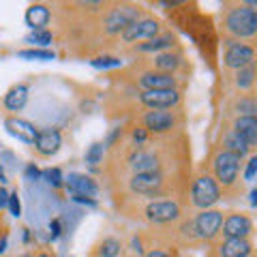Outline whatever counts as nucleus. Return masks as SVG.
I'll return each mask as SVG.
<instances>
[{
	"label": "nucleus",
	"mask_w": 257,
	"mask_h": 257,
	"mask_svg": "<svg viewBox=\"0 0 257 257\" xmlns=\"http://www.w3.org/2000/svg\"><path fill=\"white\" fill-rule=\"evenodd\" d=\"M20 257H32V255H30V253H26V255H20Z\"/></svg>",
	"instance_id": "obj_41"
},
{
	"label": "nucleus",
	"mask_w": 257,
	"mask_h": 257,
	"mask_svg": "<svg viewBox=\"0 0 257 257\" xmlns=\"http://www.w3.org/2000/svg\"><path fill=\"white\" fill-rule=\"evenodd\" d=\"M9 210L13 216H20L22 212V206H20V197H18V193H9Z\"/></svg>",
	"instance_id": "obj_34"
},
{
	"label": "nucleus",
	"mask_w": 257,
	"mask_h": 257,
	"mask_svg": "<svg viewBox=\"0 0 257 257\" xmlns=\"http://www.w3.org/2000/svg\"><path fill=\"white\" fill-rule=\"evenodd\" d=\"M184 64H187V60H184V54L182 50H167V52H161V54H155L152 56V60L148 67L155 69V71H161V73H170V75H180V71L184 69Z\"/></svg>",
	"instance_id": "obj_16"
},
{
	"label": "nucleus",
	"mask_w": 257,
	"mask_h": 257,
	"mask_svg": "<svg viewBox=\"0 0 257 257\" xmlns=\"http://www.w3.org/2000/svg\"><path fill=\"white\" fill-rule=\"evenodd\" d=\"M144 257H180L176 246H152L148 248Z\"/></svg>",
	"instance_id": "obj_30"
},
{
	"label": "nucleus",
	"mask_w": 257,
	"mask_h": 257,
	"mask_svg": "<svg viewBox=\"0 0 257 257\" xmlns=\"http://www.w3.org/2000/svg\"><path fill=\"white\" fill-rule=\"evenodd\" d=\"M120 62H122V60H120L118 58V56H96V58H92L90 60V64H92V67H96V69H107V67H120Z\"/></svg>",
	"instance_id": "obj_32"
},
{
	"label": "nucleus",
	"mask_w": 257,
	"mask_h": 257,
	"mask_svg": "<svg viewBox=\"0 0 257 257\" xmlns=\"http://www.w3.org/2000/svg\"><path fill=\"white\" fill-rule=\"evenodd\" d=\"M255 94H257V84H255Z\"/></svg>",
	"instance_id": "obj_42"
},
{
	"label": "nucleus",
	"mask_w": 257,
	"mask_h": 257,
	"mask_svg": "<svg viewBox=\"0 0 257 257\" xmlns=\"http://www.w3.org/2000/svg\"><path fill=\"white\" fill-rule=\"evenodd\" d=\"M223 41L257 45V11L244 3H225L221 7Z\"/></svg>",
	"instance_id": "obj_2"
},
{
	"label": "nucleus",
	"mask_w": 257,
	"mask_h": 257,
	"mask_svg": "<svg viewBox=\"0 0 257 257\" xmlns=\"http://www.w3.org/2000/svg\"><path fill=\"white\" fill-rule=\"evenodd\" d=\"M206 257H257L253 238H216Z\"/></svg>",
	"instance_id": "obj_13"
},
{
	"label": "nucleus",
	"mask_w": 257,
	"mask_h": 257,
	"mask_svg": "<svg viewBox=\"0 0 257 257\" xmlns=\"http://www.w3.org/2000/svg\"><path fill=\"white\" fill-rule=\"evenodd\" d=\"M5 128L13 135V138H18L24 144H30V146L35 144L37 135H39V128L35 124L28 122V120H24V118H18V116L5 118Z\"/></svg>",
	"instance_id": "obj_20"
},
{
	"label": "nucleus",
	"mask_w": 257,
	"mask_h": 257,
	"mask_svg": "<svg viewBox=\"0 0 257 257\" xmlns=\"http://www.w3.org/2000/svg\"><path fill=\"white\" fill-rule=\"evenodd\" d=\"M242 116H257V94L255 92H236L227 103V120L242 118Z\"/></svg>",
	"instance_id": "obj_18"
},
{
	"label": "nucleus",
	"mask_w": 257,
	"mask_h": 257,
	"mask_svg": "<svg viewBox=\"0 0 257 257\" xmlns=\"http://www.w3.org/2000/svg\"><path fill=\"white\" fill-rule=\"evenodd\" d=\"M103 157H105V144H101V142H94L92 146H88L86 150V155H84V163L88 167H99L103 163Z\"/></svg>",
	"instance_id": "obj_27"
},
{
	"label": "nucleus",
	"mask_w": 257,
	"mask_h": 257,
	"mask_svg": "<svg viewBox=\"0 0 257 257\" xmlns=\"http://www.w3.org/2000/svg\"><path fill=\"white\" fill-rule=\"evenodd\" d=\"M257 64V45L236 43V41H223V67L227 71H238L244 67Z\"/></svg>",
	"instance_id": "obj_12"
},
{
	"label": "nucleus",
	"mask_w": 257,
	"mask_h": 257,
	"mask_svg": "<svg viewBox=\"0 0 257 257\" xmlns=\"http://www.w3.org/2000/svg\"><path fill=\"white\" fill-rule=\"evenodd\" d=\"M52 22V9L47 5H30L26 11V24L32 30H45V26Z\"/></svg>",
	"instance_id": "obj_26"
},
{
	"label": "nucleus",
	"mask_w": 257,
	"mask_h": 257,
	"mask_svg": "<svg viewBox=\"0 0 257 257\" xmlns=\"http://www.w3.org/2000/svg\"><path fill=\"white\" fill-rule=\"evenodd\" d=\"M133 122L146 128L150 138L167 140V138H176L182 131L184 116L182 109H144L133 116Z\"/></svg>",
	"instance_id": "obj_6"
},
{
	"label": "nucleus",
	"mask_w": 257,
	"mask_h": 257,
	"mask_svg": "<svg viewBox=\"0 0 257 257\" xmlns=\"http://www.w3.org/2000/svg\"><path fill=\"white\" fill-rule=\"evenodd\" d=\"M32 257H54V255H52L50 251H39L37 255H32Z\"/></svg>",
	"instance_id": "obj_39"
},
{
	"label": "nucleus",
	"mask_w": 257,
	"mask_h": 257,
	"mask_svg": "<svg viewBox=\"0 0 257 257\" xmlns=\"http://www.w3.org/2000/svg\"><path fill=\"white\" fill-rule=\"evenodd\" d=\"M184 94L182 90H135V103L144 109H182ZM138 111V114H140Z\"/></svg>",
	"instance_id": "obj_11"
},
{
	"label": "nucleus",
	"mask_w": 257,
	"mask_h": 257,
	"mask_svg": "<svg viewBox=\"0 0 257 257\" xmlns=\"http://www.w3.org/2000/svg\"><path fill=\"white\" fill-rule=\"evenodd\" d=\"M43 178L47 180V184H52L54 189L64 187V176H62V172L58 170V167H50V170H45L43 172Z\"/></svg>",
	"instance_id": "obj_29"
},
{
	"label": "nucleus",
	"mask_w": 257,
	"mask_h": 257,
	"mask_svg": "<svg viewBox=\"0 0 257 257\" xmlns=\"http://www.w3.org/2000/svg\"><path fill=\"white\" fill-rule=\"evenodd\" d=\"M64 184L67 189L73 193V195H84V197H96L99 195V184L92 176H86V174H71L69 178H64Z\"/></svg>",
	"instance_id": "obj_22"
},
{
	"label": "nucleus",
	"mask_w": 257,
	"mask_h": 257,
	"mask_svg": "<svg viewBox=\"0 0 257 257\" xmlns=\"http://www.w3.org/2000/svg\"><path fill=\"white\" fill-rule=\"evenodd\" d=\"M73 199H75V202H79V204H88V206H96V199H92V197H84V195H73Z\"/></svg>",
	"instance_id": "obj_36"
},
{
	"label": "nucleus",
	"mask_w": 257,
	"mask_h": 257,
	"mask_svg": "<svg viewBox=\"0 0 257 257\" xmlns=\"http://www.w3.org/2000/svg\"><path fill=\"white\" fill-rule=\"evenodd\" d=\"M255 227L253 219L246 212H225L223 227H221V238H253Z\"/></svg>",
	"instance_id": "obj_14"
},
{
	"label": "nucleus",
	"mask_w": 257,
	"mask_h": 257,
	"mask_svg": "<svg viewBox=\"0 0 257 257\" xmlns=\"http://www.w3.org/2000/svg\"><path fill=\"white\" fill-rule=\"evenodd\" d=\"M131 88H135L138 92L142 90H182L184 82L178 75H170V73H161V71H155L150 67H142L138 73L131 75L128 79Z\"/></svg>",
	"instance_id": "obj_9"
},
{
	"label": "nucleus",
	"mask_w": 257,
	"mask_h": 257,
	"mask_svg": "<svg viewBox=\"0 0 257 257\" xmlns=\"http://www.w3.org/2000/svg\"><path fill=\"white\" fill-rule=\"evenodd\" d=\"M50 229H54V238L60 236V225H58V221H54V223L50 225Z\"/></svg>",
	"instance_id": "obj_38"
},
{
	"label": "nucleus",
	"mask_w": 257,
	"mask_h": 257,
	"mask_svg": "<svg viewBox=\"0 0 257 257\" xmlns=\"http://www.w3.org/2000/svg\"><path fill=\"white\" fill-rule=\"evenodd\" d=\"M52 39H54V35L45 28V30H37V32H32V35L26 39V41H28V43H32V45H35V43H37V45H50V43H52Z\"/></svg>",
	"instance_id": "obj_31"
},
{
	"label": "nucleus",
	"mask_w": 257,
	"mask_h": 257,
	"mask_svg": "<svg viewBox=\"0 0 257 257\" xmlns=\"http://www.w3.org/2000/svg\"><path fill=\"white\" fill-rule=\"evenodd\" d=\"M88 257H126V244L118 236H103L92 244Z\"/></svg>",
	"instance_id": "obj_19"
},
{
	"label": "nucleus",
	"mask_w": 257,
	"mask_h": 257,
	"mask_svg": "<svg viewBox=\"0 0 257 257\" xmlns=\"http://www.w3.org/2000/svg\"><path fill=\"white\" fill-rule=\"evenodd\" d=\"M144 15H148V13L138 3H109L107 9L96 20V26L101 28L103 37L118 39L131 24L142 20Z\"/></svg>",
	"instance_id": "obj_5"
},
{
	"label": "nucleus",
	"mask_w": 257,
	"mask_h": 257,
	"mask_svg": "<svg viewBox=\"0 0 257 257\" xmlns=\"http://www.w3.org/2000/svg\"><path fill=\"white\" fill-rule=\"evenodd\" d=\"M251 204H253V206H257V189H253V191H251Z\"/></svg>",
	"instance_id": "obj_40"
},
{
	"label": "nucleus",
	"mask_w": 257,
	"mask_h": 257,
	"mask_svg": "<svg viewBox=\"0 0 257 257\" xmlns=\"http://www.w3.org/2000/svg\"><path fill=\"white\" fill-rule=\"evenodd\" d=\"M126 219L146 223L148 227H170L187 216V206L180 197H163V199H142L128 195L120 206Z\"/></svg>",
	"instance_id": "obj_1"
},
{
	"label": "nucleus",
	"mask_w": 257,
	"mask_h": 257,
	"mask_svg": "<svg viewBox=\"0 0 257 257\" xmlns=\"http://www.w3.org/2000/svg\"><path fill=\"white\" fill-rule=\"evenodd\" d=\"M231 128L242 138V142L248 146V150H257V116H242V118H231Z\"/></svg>",
	"instance_id": "obj_21"
},
{
	"label": "nucleus",
	"mask_w": 257,
	"mask_h": 257,
	"mask_svg": "<svg viewBox=\"0 0 257 257\" xmlns=\"http://www.w3.org/2000/svg\"><path fill=\"white\" fill-rule=\"evenodd\" d=\"M244 161L236 157L234 152H227L219 146L210 150V157L206 161V170L212 174V178L221 187L223 195H234L240 197L244 193V180L240 178V170H242Z\"/></svg>",
	"instance_id": "obj_4"
},
{
	"label": "nucleus",
	"mask_w": 257,
	"mask_h": 257,
	"mask_svg": "<svg viewBox=\"0 0 257 257\" xmlns=\"http://www.w3.org/2000/svg\"><path fill=\"white\" fill-rule=\"evenodd\" d=\"M189 219H191V229L199 244H210L216 238H221V227L225 219L223 210H216V208L199 210L193 216H189Z\"/></svg>",
	"instance_id": "obj_10"
},
{
	"label": "nucleus",
	"mask_w": 257,
	"mask_h": 257,
	"mask_svg": "<svg viewBox=\"0 0 257 257\" xmlns=\"http://www.w3.org/2000/svg\"><path fill=\"white\" fill-rule=\"evenodd\" d=\"M178 47V39H176L174 32H163V35L155 37L152 41H146L138 45L133 50V54H161V52H167V50H176Z\"/></svg>",
	"instance_id": "obj_23"
},
{
	"label": "nucleus",
	"mask_w": 257,
	"mask_h": 257,
	"mask_svg": "<svg viewBox=\"0 0 257 257\" xmlns=\"http://www.w3.org/2000/svg\"><path fill=\"white\" fill-rule=\"evenodd\" d=\"M223 199V191L216 184V180L212 178V174L202 165L199 170L191 176L189 189H187V202L189 208H195V210H210Z\"/></svg>",
	"instance_id": "obj_7"
},
{
	"label": "nucleus",
	"mask_w": 257,
	"mask_h": 257,
	"mask_svg": "<svg viewBox=\"0 0 257 257\" xmlns=\"http://www.w3.org/2000/svg\"><path fill=\"white\" fill-rule=\"evenodd\" d=\"M180 172L167 174V172H150V174H131L124 180V189L131 197L142 199H163L176 197L182 193Z\"/></svg>",
	"instance_id": "obj_3"
},
{
	"label": "nucleus",
	"mask_w": 257,
	"mask_h": 257,
	"mask_svg": "<svg viewBox=\"0 0 257 257\" xmlns=\"http://www.w3.org/2000/svg\"><path fill=\"white\" fill-rule=\"evenodd\" d=\"M39 174H41V172L37 170V165H32V163H30V165L26 167V176H28V178H39Z\"/></svg>",
	"instance_id": "obj_37"
},
{
	"label": "nucleus",
	"mask_w": 257,
	"mask_h": 257,
	"mask_svg": "<svg viewBox=\"0 0 257 257\" xmlns=\"http://www.w3.org/2000/svg\"><path fill=\"white\" fill-rule=\"evenodd\" d=\"M20 58H30V60H54L56 54L52 50H22L18 52Z\"/></svg>",
	"instance_id": "obj_28"
},
{
	"label": "nucleus",
	"mask_w": 257,
	"mask_h": 257,
	"mask_svg": "<svg viewBox=\"0 0 257 257\" xmlns=\"http://www.w3.org/2000/svg\"><path fill=\"white\" fill-rule=\"evenodd\" d=\"M214 146H219V148H223V150H227V152H234L236 157H240V159H248L253 155L251 150H248V146L242 142V138L231 128V124H229V120L225 118L223 120V126L219 128V140H216V144Z\"/></svg>",
	"instance_id": "obj_15"
},
{
	"label": "nucleus",
	"mask_w": 257,
	"mask_h": 257,
	"mask_svg": "<svg viewBox=\"0 0 257 257\" xmlns=\"http://www.w3.org/2000/svg\"><path fill=\"white\" fill-rule=\"evenodd\" d=\"M257 176V155H251L246 161V167H244V172H242V180H253Z\"/></svg>",
	"instance_id": "obj_33"
},
{
	"label": "nucleus",
	"mask_w": 257,
	"mask_h": 257,
	"mask_svg": "<svg viewBox=\"0 0 257 257\" xmlns=\"http://www.w3.org/2000/svg\"><path fill=\"white\" fill-rule=\"evenodd\" d=\"M28 103V86L26 84H18L7 90L3 96V107L7 111H22L24 105Z\"/></svg>",
	"instance_id": "obj_25"
},
{
	"label": "nucleus",
	"mask_w": 257,
	"mask_h": 257,
	"mask_svg": "<svg viewBox=\"0 0 257 257\" xmlns=\"http://www.w3.org/2000/svg\"><path fill=\"white\" fill-rule=\"evenodd\" d=\"M165 32V26L163 22H161L159 18H155V15H144L142 20H138L135 24H131L122 35L118 37V45L122 47H128V50H135L138 45L146 43V41H152L155 37L163 35Z\"/></svg>",
	"instance_id": "obj_8"
},
{
	"label": "nucleus",
	"mask_w": 257,
	"mask_h": 257,
	"mask_svg": "<svg viewBox=\"0 0 257 257\" xmlns=\"http://www.w3.org/2000/svg\"><path fill=\"white\" fill-rule=\"evenodd\" d=\"M231 82H234V88H236L238 92H242V94L255 92V84H257V64H251V67H244V69L234 71V75H231Z\"/></svg>",
	"instance_id": "obj_24"
},
{
	"label": "nucleus",
	"mask_w": 257,
	"mask_h": 257,
	"mask_svg": "<svg viewBox=\"0 0 257 257\" xmlns=\"http://www.w3.org/2000/svg\"><path fill=\"white\" fill-rule=\"evenodd\" d=\"M5 208H9V191L0 187V210H5Z\"/></svg>",
	"instance_id": "obj_35"
},
{
	"label": "nucleus",
	"mask_w": 257,
	"mask_h": 257,
	"mask_svg": "<svg viewBox=\"0 0 257 257\" xmlns=\"http://www.w3.org/2000/svg\"><path fill=\"white\" fill-rule=\"evenodd\" d=\"M32 146H35V152L39 157H43V159L54 157L62 146V135H60L58 128H54V126L39 128V135H37V140Z\"/></svg>",
	"instance_id": "obj_17"
}]
</instances>
